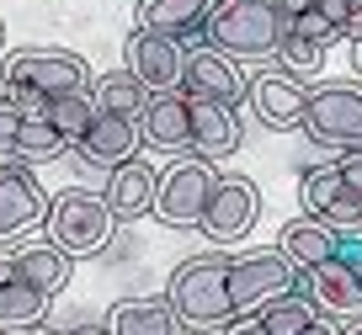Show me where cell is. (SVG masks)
I'll list each match as a JSON object with an SVG mask.
<instances>
[{"instance_id":"30","label":"cell","mask_w":362,"mask_h":335,"mask_svg":"<svg viewBox=\"0 0 362 335\" xmlns=\"http://www.w3.org/2000/svg\"><path fill=\"white\" fill-rule=\"evenodd\" d=\"M16 134H22V112L0 101V165H16Z\"/></svg>"},{"instance_id":"40","label":"cell","mask_w":362,"mask_h":335,"mask_svg":"<svg viewBox=\"0 0 362 335\" xmlns=\"http://www.w3.org/2000/svg\"><path fill=\"white\" fill-rule=\"evenodd\" d=\"M351 64L362 69V37H351Z\"/></svg>"},{"instance_id":"10","label":"cell","mask_w":362,"mask_h":335,"mask_svg":"<svg viewBox=\"0 0 362 335\" xmlns=\"http://www.w3.org/2000/svg\"><path fill=\"white\" fill-rule=\"evenodd\" d=\"M245 101H250V112H256L261 128L288 134V128H304L309 86L298 75H288V69H261V75L245 86Z\"/></svg>"},{"instance_id":"13","label":"cell","mask_w":362,"mask_h":335,"mask_svg":"<svg viewBox=\"0 0 362 335\" xmlns=\"http://www.w3.org/2000/svg\"><path fill=\"white\" fill-rule=\"evenodd\" d=\"M139 139H144L149 149H165V155L192 149V107H187V90H160V96H149L144 112H139Z\"/></svg>"},{"instance_id":"34","label":"cell","mask_w":362,"mask_h":335,"mask_svg":"<svg viewBox=\"0 0 362 335\" xmlns=\"http://www.w3.org/2000/svg\"><path fill=\"white\" fill-rule=\"evenodd\" d=\"M277 11H283V22H293V16H304V11H315V0H272Z\"/></svg>"},{"instance_id":"15","label":"cell","mask_w":362,"mask_h":335,"mask_svg":"<svg viewBox=\"0 0 362 335\" xmlns=\"http://www.w3.org/2000/svg\"><path fill=\"white\" fill-rule=\"evenodd\" d=\"M139 149H144V139H139L134 117H107V112H96V123L86 128L75 155L86 160V165H96V170H117V165H128V160H139Z\"/></svg>"},{"instance_id":"14","label":"cell","mask_w":362,"mask_h":335,"mask_svg":"<svg viewBox=\"0 0 362 335\" xmlns=\"http://www.w3.org/2000/svg\"><path fill=\"white\" fill-rule=\"evenodd\" d=\"M181 90H187V96H208V101L235 107V101L245 96V80H240L235 59L214 54L208 43H192V48H187V69H181Z\"/></svg>"},{"instance_id":"33","label":"cell","mask_w":362,"mask_h":335,"mask_svg":"<svg viewBox=\"0 0 362 335\" xmlns=\"http://www.w3.org/2000/svg\"><path fill=\"white\" fill-rule=\"evenodd\" d=\"M224 335H267V330H261V319H256V314H240L235 324H224Z\"/></svg>"},{"instance_id":"4","label":"cell","mask_w":362,"mask_h":335,"mask_svg":"<svg viewBox=\"0 0 362 335\" xmlns=\"http://www.w3.org/2000/svg\"><path fill=\"white\" fill-rule=\"evenodd\" d=\"M43 229H48V245H59L69 261H80V256H102L112 229H117V218H112L102 192L69 187V192H59V197H48Z\"/></svg>"},{"instance_id":"7","label":"cell","mask_w":362,"mask_h":335,"mask_svg":"<svg viewBox=\"0 0 362 335\" xmlns=\"http://www.w3.org/2000/svg\"><path fill=\"white\" fill-rule=\"evenodd\" d=\"M214 187H218L214 160H197V155L176 160V165L160 176V187H155V213H160V223H165V229H197V223H203V213H208Z\"/></svg>"},{"instance_id":"16","label":"cell","mask_w":362,"mask_h":335,"mask_svg":"<svg viewBox=\"0 0 362 335\" xmlns=\"http://www.w3.org/2000/svg\"><path fill=\"white\" fill-rule=\"evenodd\" d=\"M218 0H139V33H160L176 43H203V27Z\"/></svg>"},{"instance_id":"17","label":"cell","mask_w":362,"mask_h":335,"mask_svg":"<svg viewBox=\"0 0 362 335\" xmlns=\"http://www.w3.org/2000/svg\"><path fill=\"white\" fill-rule=\"evenodd\" d=\"M192 107V155L197 160H229L240 149V112L208 96H187Z\"/></svg>"},{"instance_id":"29","label":"cell","mask_w":362,"mask_h":335,"mask_svg":"<svg viewBox=\"0 0 362 335\" xmlns=\"http://www.w3.org/2000/svg\"><path fill=\"white\" fill-rule=\"evenodd\" d=\"M325 64V48L304 43V37H283V48H277V69H288V75H315V69Z\"/></svg>"},{"instance_id":"38","label":"cell","mask_w":362,"mask_h":335,"mask_svg":"<svg viewBox=\"0 0 362 335\" xmlns=\"http://www.w3.org/2000/svg\"><path fill=\"white\" fill-rule=\"evenodd\" d=\"M304 335H341V330H336V324H330V319H315V324H309Z\"/></svg>"},{"instance_id":"25","label":"cell","mask_w":362,"mask_h":335,"mask_svg":"<svg viewBox=\"0 0 362 335\" xmlns=\"http://www.w3.org/2000/svg\"><path fill=\"white\" fill-rule=\"evenodd\" d=\"M64 139L54 134V128L43 123V112H33V117H22V134H16V165L33 170V165H48V160L64 155Z\"/></svg>"},{"instance_id":"23","label":"cell","mask_w":362,"mask_h":335,"mask_svg":"<svg viewBox=\"0 0 362 335\" xmlns=\"http://www.w3.org/2000/svg\"><path fill=\"white\" fill-rule=\"evenodd\" d=\"M43 123L54 128L59 139H64L69 149L80 144V139H86V128L96 123V107H90V90H75V96H54L43 107Z\"/></svg>"},{"instance_id":"43","label":"cell","mask_w":362,"mask_h":335,"mask_svg":"<svg viewBox=\"0 0 362 335\" xmlns=\"http://www.w3.org/2000/svg\"><path fill=\"white\" fill-rule=\"evenodd\" d=\"M0 54H6V22H0Z\"/></svg>"},{"instance_id":"1","label":"cell","mask_w":362,"mask_h":335,"mask_svg":"<svg viewBox=\"0 0 362 335\" xmlns=\"http://www.w3.org/2000/svg\"><path fill=\"white\" fill-rule=\"evenodd\" d=\"M165 303L181 319V330L214 335V330H224V324H235V303H229V256H218V250L187 256L176 271H170Z\"/></svg>"},{"instance_id":"31","label":"cell","mask_w":362,"mask_h":335,"mask_svg":"<svg viewBox=\"0 0 362 335\" xmlns=\"http://www.w3.org/2000/svg\"><path fill=\"white\" fill-rule=\"evenodd\" d=\"M336 170H341V181H346V192H357V197H362V149H341Z\"/></svg>"},{"instance_id":"24","label":"cell","mask_w":362,"mask_h":335,"mask_svg":"<svg viewBox=\"0 0 362 335\" xmlns=\"http://www.w3.org/2000/svg\"><path fill=\"white\" fill-rule=\"evenodd\" d=\"M341 197H346V181H341L336 160H330V165H309L304 176H298V202H304V218H325Z\"/></svg>"},{"instance_id":"22","label":"cell","mask_w":362,"mask_h":335,"mask_svg":"<svg viewBox=\"0 0 362 335\" xmlns=\"http://www.w3.org/2000/svg\"><path fill=\"white\" fill-rule=\"evenodd\" d=\"M144 101H149V90L139 86L128 69H107V75L90 80V107L107 112V117H134V123H139Z\"/></svg>"},{"instance_id":"35","label":"cell","mask_w":362,"mask_h":335,"mask_svg":"<svg viewBox=\"0 0 362 335\" xmlns=\"http://www.w3.org/2000/svg\"><path fill=\"white\" fill-rule=\"evenodd\" d=\"M320 11H325L330 22L341 27V33H346V0H320Z\"/></svg>"},{"instance_id":"36","label":"cell","mask_w":362,"mask_h":335,"mask_svg":"<svg viewBox=\"0 0 362 335\" xmlns=\"http://www.w3.org/2000/svg\"><path fill=\"white\" fill-rule=\"evenodd\" d=\"M346 37H362V0H346Z\"/></svg>"},{"instance_id":"27","label":"cell","mask_w":362,"mask_h":335,"mask_svg":"<svg viewBox=\"0 0 362 335\" xmlns=\"http://www.w3.org/2000/svg\"><path fill=\"white\" fill-rule=\"evenodd\" d=\"M256 319H261V330H267V335H304L309 324L320 319V314H315V303H309L304 293H288V298L267 303Z\"/></svg>"},{"instance_id":"2","label":"cell","mask_w":362,"mask_h":335,"mask_svg":"<svg viewBox=\"0 0 362 335\" xmlns=\"http://www.w3.org/2000/svg\"><path fill=\"white\" fill-rule=\"evenodd\" d=\"M283 37H288V22H283V11H277L272 0H218L214 16H208V27H203V43L214 48V54L245 59V64L277 59Z\"/></svg>"},{"instance_id":"5","label":"cell","mask_w":362,"mask_h":335,"mask_svg":"<svg viewBox=\"0 0 362 335\" xmlns=\"http://www.w3.org/2000/svg\"><path fill=\"white\" fill-rule=\"evenodd\" d=\"M298 277L304 271L283 256V250H245V256H229V303L240 314H261L267 303L298 293Z\"/></svg>"},{"instance_id":"45","label":"cell","mask_w":362,"mask_h":335,"mask_svg":"<svg viewBox=\"0 0 362 335\" xmlns=\"http://www.w3.org/2000/svg\"><path fill=\"white\" fill-rule=\"evenodd\" d=\"M187 335H203V330H187Z\"/></svg>"},{"instance_id":"8","label":"cell","mask_w":362,"mask_h":335,"mask_svg":"<svg viewBox=\"0 0 362 335\" xmlns=\"http://www.w3.org/2000/svg\"><path fill=\"white\" fill-rule=\"evenodd\" d=\"M256 218H261V187L256 181L250 176H218L197 229H203L208 240H218V245H235V240H245L250 229H256Z\"/></svg>"},{"instance_id":"42","label":"cell","mask_w":362,"mask_h":335,"mask_svg":"<svg viewBox=\"0 0 362 335\" xmlns=\"http://www.w3.org/2000/svg\"><path fill=\"white\" fill-rule=\"evenodd\" d=\"M341 335H362V314H357V319H351V324H346Z\"/></svg>"},{"instance_id":"37","label":"cell","mask_w":362,"mask_h":335,"mask_svg":"<svg viewBox=\"0 0 362 335\" xmlns=\"http://www.w3.org/2000/svg\"><path fill=\"white\" fill-rule=\"evenodd\" d=\"M6 282H22L16 277V250H0V288H6Z\"/></svg>"},{"instance_id":"26","label":"cell","mask_w":362,"mask_h":335,"mask_svg":"<svg viewBox=\"0 0 362 335\" xmlns=\"http://www.w3.org/2000/svg\"><path fill=\"white\" fill-rule=\"evenodd\" d=\"M48 319V298L27 282H6L0 288V330H22V324H43Z\"/></svg>"},{"instance_id":"9","label":"cell","mask_w":362,"mask_h":335,"mask_svg":"<svg viewBox=\"0 0 362 335\" xmlns=\"http://www.w3.org/2000/svg\"><path fill=\"white\" fill-rule=\"evenodd\" d=\"M128 75L139 80V86L149 90V96H160V90H181V69H187V43H176V37H160V33H128Z\"/></svg>"},{"instance_id":"3","label":"cell","mask_w":362,"mask_h":335,"mask_svg":"<svg viewBox=\"0 0 362 335\" xmlns=\"http://www.w3.org/2000/svg\"><path fill=\"white\" fill-rule=\"evenodd\" d=\"M0 80H6V96L54 101V96L90 90L96 75H90V64L75 48H16V54L0 64Z\"/></svg>"},{"instance_id":"46","label":"cell","mask_w":362,"mask_h":335,"mask_svg":"<svg viewBox=\"0 0 362 335\" xmlns=\"http://www.w3.org/2000/svg\"><path fill=\"white\" fill-rule=\"evenodd\" d=\"M357 277H362V266H357Z\"/></svg>"},{"instance_id":"20","label":"cell","mask_w":362,"mask_h":335,"mask_svg":"<svg viewBox=\"0 0 362 335\" xmlns=\"http://www.w3.org/2000/svg\"><path fill=\"white\" fill-rule=\"evenodd\" d=\"M107 335H181V319L165 298H123L107 314Z\"/></svg>"},{"instance_id":"41","label":"cell","mask_w":362,"mask_h":335,"mask_svg":"<svg viewBox=\"0 0 362 335\" xmlns=\"http://www.w3.org/2000/svg\"><path fill=\"white\" fill-rule=\"evenodd\" d=\"M69 335H107L102 324H80V330H69Z\"/></svg>"},{"instance_id":"32","label":"cell","mask_w":362,"mask_h":335,"mask_svg":"<svg viewBox=\"0 0 362 335\" xmlns=\"http://www.w3.org/2000/svg\"><path fill=\"white\" fill-rule=\"evenodd\" d=\"M336 261H346L351 271L362 266V235H341V245H336Z\"/></svg>"},{"instance_id":"6","label":"cell","mask_w":362,"mask_h":335,"mask_svg":"<svg viewBox=\"0 0 362 335\" xmlns=\"http://www.w3.org/2000/svg\"><path fill=\"white\" fill-rule=\"evenodd\" d=\"M304 134L320 149H362V86H351V80L309 86Z\"/></svg>"},{"instance_id":"11","label":"cell","mask_w":362,"mask_h":335,"mask_svg":"<svg viewBox=\"0 0 362 335\" xmlns=\"http://www.w3.org/2000/svg\"><path fill=\"white\" fill-rule=\"evenodd\" d=\"M43 218H48V192L37 187V176L22 165H0V245L33 235Z\"/></svg>"},{"instance_id":"39","label":"cell","mask_w":362,"mask_h":335,"mask_svg":"<svg viewBox=\"0 0 362 335\" xmlns=\"http://www.w3.org/2000/svg\"><path fill=\"white\" fill-rule=\"evenodd\" d=\"M6 335H59V330H48V324H22V330H6Z\"/></svg>"},{"instance_id":"19","label":"cell","mask_w":362,"mask_h":335,"mask_svg":"<svg viewBox=\"0 0 362 335\" xmlns=\"http://www.w3.org/2000/svg\"><path fill=\"white\" fill-rule=\"evenodd\" d=\"M336 245H341V235L325 229V223H315V218H293V223H283V235H277V250H283L298 271L336 261Z\"/></svg>"},{"instance_id":"28","label":"cell","mask_w":362,"mask_h":335,"mask_svg":"<svg viewBox=\"0 0 362 335\" xmlns=\"http://www.w3.org/2000/svg\"><path fill=\"white\" fill-rule=\"evenodd\" d=\"M288 37H304V43H315V48H330V43H341L346 33H341L325 11H320V0H315V11H304V16H293V22H288Z\"/></svg>"},{"instance_id":"21","label":"cell","mask_w":362,"mask_h":335,"mask_svg":"<svg viewBox=\"0 0 362 335\" xmlns=\"http://www.w3.org/2000/svg\"><path fill=\"white\" fill-rule=\"evenodd\" d=\"M69 271H75V261L59 245H22L16 250V277H22L27 288H37L43 298H54V293L69 288Z\"/></svg>"},{"instance_id":"44","label":"cell","mask_w":362,"mask_h":335,"mask_svg":"<svg viewBox=\"0 0 362 335\" xmlns=\"http://www.w3.org/2000/svg\"><path fill=\"white\" fill-rule=\"evenodd\" d=\"M0 101H6V80H0Z\"/></svg>"},{"instance_id":"18","label":"cell","mask_w":362,"mask_h":335,"mask_svg":"<svg viewBox=\"0 0 362 335\" xmlns=\"http://www.w3.org/2000/svg\"><path fill=\"white\" fill-rule=\"evenodd\" d=\"M155 187H160L155 170H149L144 160H128V165L107 170L102 197H107V208H112V218L128 223V218H144V213H155Z\"/></svg>"},{"instance_id":"12","label":"cell","mask_w":362,"mask_h":335,"mask_svg":"<svg viewBox=\"0 0 362 335\" xmlns=\"http://www.w3.org/2000/svg\"><path fill=\"white\" fill-rule=\"evenodd\" d=\"M298 293L315 303L320 319H357L362 314V277L346 261H325V266H309L298 277Z\"/></svg>"}]
</instances>
